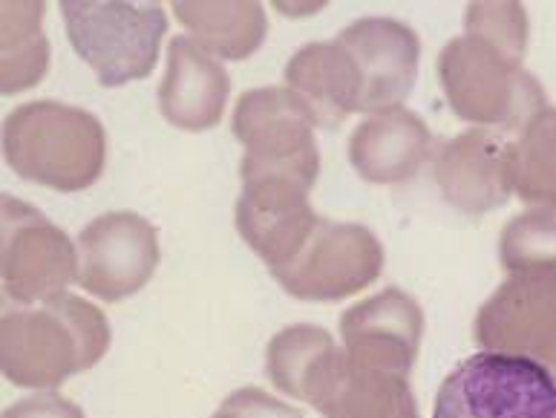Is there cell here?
Here are the masks:
<instances>
[{
	"mask_svg": "<svg viewBox=\"0 0 556 418\" xmlns=\"http://www.w3.org/2000/svg\"><path fill=\"white\" fill-rule=\"evenodd\" d=\"M432 418H556V376L525 352H476L441 381Z\"/></svg>",
	"mask_w": 556,
	"mask_h": 418,
	"instance_id": "obj_1",
	"label": "cell"
}]
</instances>
